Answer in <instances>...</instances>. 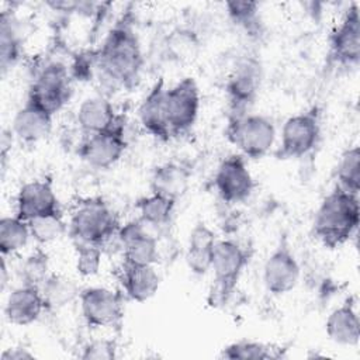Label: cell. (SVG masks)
<instances>
[{
	"instance_id": "1",
	"label": "cell",
	"mask_w": 360,
	"mask_h": 360,
	"mask_svg": "<svg viewBox=\"0 0 360 360\" xmlns=\"http://www.w3.org/2000/svg\"><path fill=\"white\" fill-rule=\"evenodd\" d=\"M96 73L100 82L111 89H132L141 76L143 55L134 15L127 10L111 27L101 46L94 52Z\"/></svg>"
},
{
	"instance_id": "2",
	"label": "cell",
	"mask_w": 360,
	"mask_h": 360,
	"mask_svg": "<svg viewBox=\"0 0 360 360\" xmlns=\"http://www.w3.org/2000/svg\"><path fill=\"white\" fill-rule=\"evenodd\" d=\"M359 224V194L349 193L336 184L319 204L315 212L312 232L325 248L336 249L356 235Z\"/></svg>"
},
{
	"instance_id": "3",
	"label": "cell",
	"mask_w": 360,
	"mask_h": 360,
	"mask_svg": "<svg viewBox=\"0 0 360 360\" xmlns=\"http://www.w3.org/2000/svg\"><path fill=\"white\" fill-rule=\"evenodd\" d=\"M249 252L233 239H218L211 262L212 283L207 294L211 308L225 307L249 263Z\"/></svg>"
},
{
	"instance_id": "4",
	"label": "cell",
	"mask_w": 360,
	"mask_h": 360,
	"mask_svg": "<svg viewBox=\"0 0 360 360\" xmlns=\"http://www.w3.org/2000/svg\"><path fill=\"white\" fill-rule=\"evenodd\" d=\"M120 228L112 208L101 197H90L79 201L72 211L69 235L73 242L104 246Z\"/></svg>"
},
{
	"instance_id": "5",
	"label": "cell",
	"mask_w": 360,
	"mask_h": 360,
	"mask_svg": "<svg viewBox=\"0 0 360 360\" xmlns=\"http://www.w3.org/2000/svg\"><path fill=\"white\" fill-rule=\"evenodd\" d=\"M225 136L245 159L257 160L273 148L276 127L269 117L248 112L240 117H228Z\"/></svg>"
},
{
	"instance_id": "6",
	"label": "cell",
	"mask_w": 360,
	"mask_h": 360,
	"mask_svg": "<svg viewBox=\"0 0 360 360\" xmlns=\"http://www.w3.org/2000/svg\"><path fill=\"white\" fill-rule=\"evenodd\" d=\"M321 110L312 105L288 117L281 128L277 159H301L309 155L321 139Z\"/></svg>"
},
{
	"instance_id": "7",
	"label": "cell",
	"mask_w": 360,
	"mask_h": 360,
	"mask_svg": "<svg viewBox=\"0 0 360 360\" xmlns=\"http://www.w3.org/2000/svg\"><path fill=\"white\" fill-rule=\"evenodd\" d=\"M80 312L90 328H120L124 321V295L108 287H86L79 295Z\"/></svg>"
},
{
	"instance_id": "8",
	"label": "cell",
	"mask_w": 360,
	"mask_h": 360,
	"mask_svg": "<svg viewBox=\"0 0 360 360\" xmlns=\"http://www.w3.org/2000/svg\"><path fill=\"white\" fill-rule=\"evenodd\" d=\"M200 105V89L194 77H183L172 87L166 89L165 108L172 136L183 135L194 127Z\"/></svg>"
},
{
	"instance_id": "9",
	"label": "cell",
	"mask_w": 360,
	"mask_h": 360,
	"mask_svg": "<svg viewBox=\"0 0 360 360\" xmlns=\"http://www.w3.org/2000/svg\"><path fill=\"white\" fill-rule=\"evenodd\" d=\"M70 73L65 63L53 60L46 63L35 76L28 98L55 115L70 98Z\"/></svg>"
},
{
	"instance_id": "10",
	"label": "cell",
	"mask_w": 360,
	"mask_h": 360,
	"mask_svg": "<svg viewBox=\"0 0 360 360\" xmlns=\"http://www.w3.org/2000/svg\"><path fill=\"white\" fill-rule=\"evenodd\" d=\"M125 117L110 129L86 135L79 146V156L89 166L100 170L112 167L127 149Z\"/></svg>"
},
{
	"instance_id": "11",
	"label": "cell",
	"mask_w": 360,
	"mask_h": 360,
	"mask_svg": "<svg viewBox=\"0 0 360 360\" xmlns=\"http://www.w3.org/2000/svg\"><path fill=\"white\" fill-rule=\"evenodd\" d=\"M262 83L260 62L248 56L243 58L232 70L226 82V97L229 114L228 117H240L249 112L255 103Z\"/></svg>"
},
{
	"instance_id": "12",
	"label": "cell",
	"mask_w": 360,
	"mask_h": 360,
	"mask_svg": "<svg viewBox=\"0 0 360 360\" xmlns=\"http://www.w3.org/2000/svg\"><path fill=\"white\" fill-rule=\"evenodd\" d=\"M300 276V263L284 236L278 240L263 264V284L267 292L280 297L297 287Z\"/></svg>"
},
{
	"instance_id": "13",
	"label": "cell",
	"mask_w": 360,
	"mask_h": 360,
	"mask_svg": "<svg viewBox=\"0 0 360 360\" xmlns=\"http://www.w3.org/2000/svg\"><path fill=\"white\" fill-rule=\"evenodd\" d=\"M214 186L219 198L226 204L246 201L255 188V180L240 153L228 155L217 167Z\"/></svg>"
},
{
	"instance_id": "14",
	"label": "cell",
	"mask_w": 360,
	"mask_h": 360,
	"mask_svg": "<svg viewBox=\"0 0 360 360\" xmlns=\"http://www.w3.org/2000/svg\"><path fill=\"white\" fill-rule=\"evenodd\" d=\"M115 238L122 248V264L155 266L159 257L158 238L139 218L120 225Z\"/></svg>"
},
{
	"instance_id": "15",
	"label": "cell",
	"mask_w": 360,
	"mask_h": 360,
	"mask_svg": "<svg viewBox=\"0 0 360 360\" xmlns=\"http://www.w3.org/2000/svg\"><path fill=\"white\" fill-rule=\"evenodd\" d=\"M329 53L340 66H357L360 62V15L357 3H352L329 37Z\"/></svg>"
},
{
	"instance_id": "16",
	"label": "cell",
	"mask_w": 360,
	"mask_h": 360,
	"mask_svg": "<svg viewBox=\"0 0 360 360\" xmlns=\"http://www.w3.org/2000/svg\"><path fill=\"white\" fill-rule=\"evenodd\" d=\"M60 212L59 198L51 180H31L24 183L15 198V215L24 221Z\"/></svg>"
},
{
	"instance_id": "17",
	"label": "cell",
	"mask_w": 360,
	"mask_h": 360,
	"mask_svg": "<svg viewBox=\"0 0 360 360\" xmlns=\"http://www.w3.org/2000/svg\"><path fill=\"white\" fill-rule=\"evenodd\" d=\"M46 311L39 287L21 284L11 290L7 297L4 315L7 321L17 326H27L37 322Z\"/></svg>"
},
{
	"instance_id": "18",
	"label": "cell",
	"mask_w": 360,
	"mask_h": 360,
	"mask_svg": "<svg viewBox=\"0 0 360 360\" xmlns=\"http://www.w3.org/2000/svg\"><path fill=\"white\" fill-rule=\"evenodd\" d=\"M165 93L166 87L163 79L156 80L142 98L138 108L139 122L143 129L162 142H166L172 138V132L166 120Z\"/></svg>"
},
{
	"instance_id": "19",
	"label": "cell",
	"mask_w": 360,
	"mask_h": 360,
	"mask_svg": "<svg viewBox=\"0 0 360 360\" xmlns=\"http://www.w3.org/2000/svg\"><path fill=\"white\" fill-rule=\"evenodd\" d=\"M325 332L328 338L342 346H356L360 340V319L356 297H347L326 318Z\"/></svg>"
},
{
	"instance_id": "20",
	"label": "cell",
	"mask_w": 360,
	"mask_h": 360,
	"mask_svg": "<svg viewBox=\"0 0 360 360\" xmlns=\"http://www.w3.org/2000/svg\"><path fill=\"white\" fill-rule=\"evenodd\" d=\"M52 122L53 115L27 97L14 115L13 132L21 142L35 143L51 134Z\"/></svg>"
},
{
	"instance_id": "21",
	"label": "cell",
	"mask_w": 360,
	"mask_h": 360,
	"mask_svg": "<svg viewBox=\"0 0 360 360\" xmlns=\"http://www.w3.org/2000/svg\"><path fill=\"white\" fill-rule=\"evenodd\" d=\"M217 240L214 229L202 221L195 222L188 235L184 256L186 264L193 274L205 276L210 271Z\"/></svg>"
},
{
	"instance_id": "22",
	"label": "cell",
	"mask_w": 360,
	"mask_h": 360,
	"mask_svg": "<svg viewBox=\"0 0 360 360\" xmlns=\"http://www.w3.org/2000/svg\"><path fill=\"white\" fill-rule=\"evenodd\" d=\"M122 114H118L108 98L103 96L87 97L77 108V124L84 135L97 134L114 127Z\"/></svg>"
},
{
	"instance_id": "23",
	"label": "cell",
	"mask_w": 360,
	"mask_h": 360,
	"mask_svg": "<svg viewBox=\"0 0 360 360\" xmlns=\"http://www.w3.org/2000/svg\"><path fill=\"white\" fill-rule=\"evenodd\" d=\"M120 280L124 294L135 302L150 300L160 287V276L155 266L122 264Z\"/></svg>"
},
{
	"instance_id": "24",
	"label": "cell",
	"mask_w": 360,
	"mask_h": 360,
	"mask_svg": "<svg viewBox=\"0 0 360 360\" xmlns=\"http://www.w3.org/2000/svg\"><path fill=\"white\" fill-rule=\"evenodd\" d=\"M191 173L187 167L176 162H166L156 166L150 176V193L165 195L177 201L190 186Z\"/></svg>"
},
{
	"instance_id": "25",
	"label": "cell",
	"mask_w": 360,
	"mask_h": 360,
	"mask_svg": "<svg viewBox=\"0 0 360 360\" xmlns=\"http://www.w3.org/2000/svg\"><path fill=\"white\" fill-rule=\"evenodd\" d=\"M46 311H58L73 301L79 300L82 288L69 276L60 273H51L49 277L39 287Z\"/></svg>"
},
{
	"instance_id": "26",
	"label": "cell",
	"mask_w": 360,
	"mask_h": 360,
	"mask_svg": "<svg viewBox=\"0 0 360 360\" xmlns=\"http://www.w3.org/2000/svg\"><path fill=\"white\" fill-rule=\"evenodd\" d=\"M176 202L160 194L150 193L149 195L141 197L135 202V210L138 211V218L148 226L162 228L169 225L173 218Z\"/></svg>"
},
{
	"instance_id": "27",
	"label": "cell",
	"mask_w": 360,
	"mask_h": 360,
	"mask_svg": "<svg viewBox=\"0 0 360 360\" xmlns=\"http://www.w3.org/2000/svg\"><path fill=\"white\" fill-rule=\"evenodd\" d=\"M22 41L13 14L3 11L0 17V66L3 73L11 69L21 56Z\"/></svg>"
},
{
	"instance_id": "28",
	"label": "cell",
	"mask_w": 360,
	"mask_h": 360,
	"mask_svg": "<svg viewBox=\"0 0 360 360\" xmlns=\"http://www.w3.org/2000/svg\"><path fill=\"white\" fill-rule=\"evenodd\" d=\"M31 238L30 225L17 215L3 217L0 219V252L1 256H8L20 252L27 246Z\"/></svg>"
},
{
	"instance_id": "29",
	"label": "cell",
	"mask_w": 360,
	"mask_h": 360,
	"mask_svg": "<svg viewBox=\"0 0 360 360\" xmlns=\"http://www.w3.org/2000/svg\"><path fill=\"white\" fill-rule=\"evenodd\" d=\"M338 186L343 190L359 194L360 191V149L357 145L347 148L339 158L336 167Z\"/></svg>"
},
{
	"instance_id": "30",
	"label": "cell",
	"mask_w": 360,
	"mask_h": 360,
	"mask_svg": "<svg viewBox=\"0 0 360 360\" xmlns=\"http://www.w3.org/2000/svg\"><path fill=\"white\" fill-rule=\"evenodd\" d=\"M276 349H271V346L256 342V340H238L226 345L222 350L219 357L221 359H229V360H249V359H277L280 354L274 352Z\"/></svg>"
},
{
	"instance_id": "31",
	"label": "cell",
	"mask_w": 360,
	"mask_h": 360,
	"mask_svg": "<svg viewBox=\"0 0 360 360\" xmlns=\"http://www.w3.org/2000/svg\"><path fill=\"white\" fill-rule=\"evenodd\" d=\"M28 225L31 238L41 246L58 240L68 229L62 212L34 218L28 221Z\"/></svg>"
},
{
	"instance_id": "32",
	"label": "cell",
	"mask_w": 360,
	"mask_h": 360,
	"mask_svg": "<svg viewBox=\"0 0 360 360\" xmlns=\"http://www.w3.org/2000/svg\"><path fill=\"white\" fill-rule=\"evenodd\" d=\"M49 256L38 245L22 262L21 264V278L22 284H30L41 287L44 281L49 277Z\"/></svg>"
},
{
	"instance_id": "33",
	"label": "cell",
	"mask_w": 360,
	"mask_h": 360,
	"mask_svg": "<svg viewBox=\"0 0 360 360\" xmlns=\"http://www.w3.org/2000/svg\"><path fill=\"white\" fill-rule=\"evenodd\" d=\"M228 17L233 24L249 34L260 32L259 3L256 1H228L225 3Z\"/></svg>"
},
{
	"instance_id": "34",
	"label": "cell",
	"mask_w": 360,
	"mask_h": 360,
	"mask_svg": "<svg viewBox=\"0 0 360 360\" xmlns=\"http://www.w3.org/2000/svg\"><path fill=\"white\" fill-rule=\"evenodd\" d=\"M200 42L195 34L186 28L174 30L167 37V51L176 60H193L198 53Z\"/></svg>"
},
{
	"instance_id": "35",
	"label": "cell",
	"mask_w": 360,
	"mask_h": 360,
	"mask_svg": "<svg viewBox=\"0 0 360 360\" xmlns=\"http://www.w3.org/2000/svg\"><path fill=\"white\" fill-rule=\"evenodd\" d=\"M76 252V270L83 277L96 276L101 266L103 248L91 243L73 242Z\"/></svg>"
},
{
	"instance_id": "36",
	"label": "cell",
	"mask_w": 360,
	"mask_h": 360,
	"mask_svg": "<svg viewBox=\"0 0 360 360\" xmlns=\"http://www.w3.org/2000/svg\"><path fill=\"white\" fill-rule=\"evenodd\" d=\"M117 352L118 345L115 339L100 338L87 342L79 357L83 360H112L117 357Z\"/></svg>"
},
{
	"instance_id": "37",
	"label": "cell",
	"mask_w": 360,
	"mask_h": 360,
	"mask_svg": "<svg viewBox=\"0 0 360 360\" xmlns=\"http://www.w3.org/2000/svg\"><path fill=\"white\" fill-rule=\"evenodd\" d=\"M27 359H34V353H31L25 347H10L6 349L1 354V360H27Z\"/></svg>"
}]
</instances>
